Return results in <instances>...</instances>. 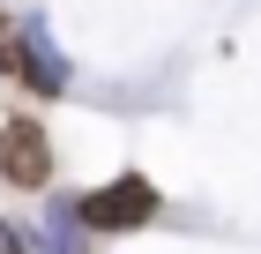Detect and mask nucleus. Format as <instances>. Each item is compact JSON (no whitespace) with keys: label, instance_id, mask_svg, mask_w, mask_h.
I'll use <instances>...</instances> for the list:
<instances>
[{"label":"nucleus","instance_id":"obj_1","mask_svg":"<svg viewBox=\"0 0 261 254\" xmlns=\"http://www.w3.org/2000/svg\"><path fill=\"white\" fill-rule=\"evenodd\" d=\"M164 202H157V187L142 172H120V179H105L97 195H82L75 202V224L82 232H135V224H149Z\"/></svg>","mask_w":261,"mask_h":254},{"label":"nucleus","instance_id":"obj_2","mask_svg":"<svg viewBox=\"0 0 261 254\" xmlns=\"http://www.w3.org/2000/svg\"><path fill=\"white\" fill-rule=\"evenodd\" d=\"M8 67H15L38 98H60V90H67V60H60V45H53V30H45L38 15L15 22V38H8Z\"/></svg>","mask_w":261,"mask_h":254},{"label":"nucleus","instance_id":"obj_3","mask_svg":"<svg viewBox=\"0 0 261 254\" xmlns=\"http://www.w3.org/2000/svg\"><path fill=\"white\" fill-rule=\"evenodd\" d=\"M0 172H8V187H45L53 179V142H45L38 120H8L0 127Z\"/></svg>","mask_w":261,"mask_h":254},{"label":"nucleus","instance_id":"obj_4","mask_svg":"<svg viewBox=\"0 0 261 254\" xmlns=\"http://www.w3.org/2000/svg\"><path fill=\"white\" fill-rule=\"evenodd\" d=\"M0 254H22V239H15V232H8V224H0Z\"/></svg>","mask_w":261,"mask_h":254},{"label":"nucleus","instance_id":"obj_5","mask_svg":"<svg viewBox=\"0 0 261 254\" xmlns=\"http://www.w3.org/2000/svg\"><path fill=\"white\" fill-rule=\"evenodd\" d=\"M0 75H8V30H0Z\"/></svg>","mask_w":261,"mask_h":254}]
</instances>
